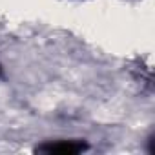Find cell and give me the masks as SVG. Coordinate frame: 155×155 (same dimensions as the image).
I'll return each mask as SVG.
<instances>
[{"mask_svg": "<svg viewBox=\"0 0 155 155\" xmlns=\"http://www.w3.org/2000/svg\"><path fill=\"white\" fill-rule=\"evenodd\" d=\"M88 150V144L84 140H49L40 146H37L35 151L38 153H58V155H77Z\"/></svg>", "mask_w": 155, "mask_h": 155, "instance_id": "6da1fadb", "label": "cell"}]
</instances>
